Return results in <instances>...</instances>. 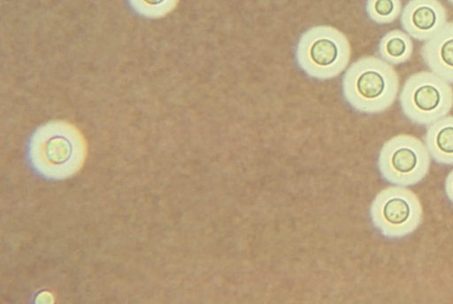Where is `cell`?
<instances>
[{
    "instance_id": "7c38bea8",
    "label": "cell",
    "mask_w": 453,
    "mask_h": 304,
    "mask_svg": "<svg viewBox=\"0 0 453 304\" xmlns=\"http://www.w3.org/2000/svg\"><path fill=\"white\" fill-rule=\"evenodd\" d=\"M127 2L136 14L147 19H159L173 12L179 0H127Z\"/></svg>"
},
{
    "instance_id": "3957f363",
    "label": "cell",
    "mask_w": 453,
    "mask_h": 304,
    "mask_svg": "<svg viewBox=\"0 0 453 304\" xmlns=\"http://www.w3.org/2000/svg\"><path fill=\"white\" fill-rule=\"evenodd\" d=\"M351 55L346 35L330 26H317L299 38L296 57L298 66L309 76L330 79L348 66Z\"/></svg>"
},
{
    "instance_id": "7a4b0ae2",
    "label": "cell",
    "mask_w": 453,
    "mask_h": 304,
    "mask_svg": "<svg viewBox=\"0 0 453 304\" xmlns=\"http://www.w3.org/2000/svg\"><path fill=\"white\" fill-rule=\"evenodd\" d=\"M346 100L357 111L378 113L388 110L399 92V75L393 65L365 56L353 62L342 78Z\"/></svg>"
},
{
    "instance_id": "277c9868",
    "label": "cell",
    "mask_w": 453,
    "mask_h": 304,
    "mask_svg": "<svg viewBox=\"0 0 453 304\" xmlns=\"http://www.w3.org/2000/svg\"><path fill=\"white\" fill-rule=\"evenodd\" d=\"M403 114L413 124L428 126L446 116L453 108L451 83L424 70L411 74L399 93Z\"/></svg>"
},
{
    "instance_id": "8fae6325",
    "label": "cell",
    "mask_w": 453,
    "mask_h": 304,
    "mask_svg": "<svg viewBox=\"0 0 453 304\" xmlns=\"http://www.w3.org/2000/svg\"><path fill=\"white\" fill-rule=\"evenodd\" d=\"M401 0H367L366 14L371 20L377 24H390L402 12Z\"/></svg>"
},
{
    "instance_id": "4fadbf2b",
    "label": "cell",
    "mask_w": 453,
    "mask_h": 304,
    "mask_svg": "<svg viewBox=\"0 0 453 304\" xmlns=\"http://www.w3.org/2000/svg\"><path fill=\"white\" fill-rule=\"evenodd\" d=\"M444 191L449 202L453 204V169L445 178Z\"/></svg>"
},
{
    "instance_id": "ba28073f",
    "label": "cell",
    "mask_w": 453,
    "mask_h": 304,
    "mask_svg": "<svg viewBox=\"0 0 453 304\" xmlns=\"http://www.w3.org/2000/svg\"><path fill=\"white\" fill-rule=\"evenodd\" d=\"M420 55L429 70L453 84V22L425 41Z\"/></svg>"
},
{
    "instance_id": "5bb4252c",
    "label": "cell",
    "mask_w": 453,
    "mask_h": 304,
    "mask_svg": "<svg viewBox=\"0 0 453 304\" xmlns=\"http://www.w3.org/2000/svg\"><path fill=\"white\" fill-rule=\"evenodd\" d=\"M450 4H453V0H448Z\"/></svg>"
},
{
    "instance_id": "9c48e42d",
    "label": "cell",
    "mask_w": 453,
    "mask_h": 304,
    "mask_svg": "<svg viewBox=\"0 0 453 304\" xmlns=\"http://www.w3.org/2000/svg\"><path fill=\"white\" fill-rule=\"evenodd\" d=\"M425 144L435 163L453 166V115H446L427 126Z\"/></svg>"
},
{
    "instance_id": "8992f818",
    "label": "cell",
    "mask_w": 453,
    "mask_h": 304,
    "mask_svg": "<svg viewBox=\"0 0 453 304\" xmlns=\"http://www.w3.org/2000/svg\"><path fill=\"white\" fill-rule=\"evenodd\" d=\"M371 218L383 237L400 239L418 228L423 210L418 197L412 191L394 185L376 196L371 207Z\"/></svg>"
},
{
    "instance_id": "30bf717a",
    "label": "cell",
    "mask_w": 453,
    "mask_h": 304,
    "mask_svg": "<svg viewBox=\"0 0 453 304\" xmlns=\"http://www.w3.org/2000/svg\"><path fill=\"white\" fill-rule=\"evenodd\" d=\"M378 52L380 58L393 66L403 64L412 56L411 37L405 31L390 30L380 38Z\"/></svg>"
},
{
    "instance_id": "52a82bcc",
    "label": "cell",
    "mask_w": 453,
    "mask_h": 304,
    "mask_svg": "<svg viewBox=\"0 0 453 304\" xmlns=\"http://www.w3.org/2000/svg\"><path fill=\"white\" fill-rule=\"evenodd\" d=\"M447 11L439 0H409L400 15L403 29L418 41H426L448 22Z\"/></svg>"
},
{
    "instance_id": "6da1fadb",
    "label": "cell",
    "mask_w": 453,
    "mask_h": 304,
    "mask_svg": "<svg viewBox=\"0 0 453 304\" xmlns=\"http://www.w3.org/2000/svg\"><path fill=\"white\" fill-rule=\"evenodd\" d=\"M86 154L87 145L81 131L63 121L38 127L29 136L26 150L31 169L48 180L73 175L82 167Z\"/></svg>"
},
{
    "instance_id": "5b68a950",
    "label": "cell",
    "mask_w": 453,
    "mask_h": 304,
    "mask_svg": "<svg viewBox=\"0 0 453 304\" xmlns=\"http://www.w3.org/2000/svg\"><path fill=\"white\" fill-rule=\"evenodd\" d=\"M431 157L424 142L409 135L399 134L386 141L378 156L380 175L398 186H412L427 175Z\"/></svg>"
}]
</instances>
